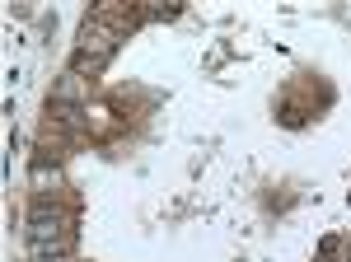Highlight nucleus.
<instances>
[{
    "mask_svg": "<svg viewBox=\"0 0 351 262\" xmlns=\"http://www.w3.org/2000/svg\"><path fill=\"white\" fill-rule=\"evenodd\" d=\"M117 43H122V28H112V24H104V19L89 14L84 28H80V43H75V52H71V71L84 75V80L104 75V66L117 56Z\"/></svg>",
    "mask_w": 351,
    "mask_h": 262,
    "instance_id": "obj_1",
    "label": "nucleus"
},
{
    "mask_svg": "<svg viewBox=\"0 0 351 262\" xmlns=\"http://www.w3.org/2000/svg\"><path fill=\"white\" fill-rule=\"evenodd\" d=\"M28 248H47V243H56V239L75 235V211H61L52 206L47 197H38L33 206H28Z\"/></svg>",
    "mask_w": 351,
    "mask_h": 262,
    "instance_id": "obj_2",
    "label": "nucleus"
},
{
    "mask_svg": "<svg viewBox=\"0 0 351 262\" xmlns=\"http://www.w3.org/2000/svg\"><path fill=\"white\" fill-rule=\"evenodd\" d=\"M84 99H89V80H84V75H75V71H66V75L56 80V89H52V104L80 108Z\"/></svg>",
    "mask_w": 351,
    "mask_h": 262,
    "instance_id": "obj_3",
    "label": "nucleus"
},
{
    "mask_svg": "<svg viewBox=\"0 0 351 262\" xmlns=\"http://www.w3.org/2000/svg\"><path fill=\"white\" fill-rule=\"evenodd\" d=\"M183 14V0H141V19L145 24H169Z\"/></svg>",
    "mask_w": 351,
    "mask_h": 262,
    "instance_id": "obj_4",
    "label": "nucleus"
},
{
    "mask_svg": "<svg viewBox=\"0 0 351 262\" xmlns=\"http://www.w3.org/2000/svg\"><path fill=\"white\" fill-rule=\"evenodd\" d=\"M47 183H61V169H56V164H47V155L38 159V164H33V187H38V192H47Z\"/></svg>",
    "mask_w": 351,
    "mask_h": 262,
    "instance_id": "obj_5",
    "label": "nucleus"
}]
</instances>
